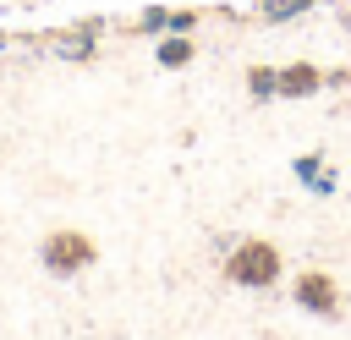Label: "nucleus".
Returning <instances> with one entry per match:
<instances>
[{
  "label": "nucleus",
  "mask_w": 351,
  "mask_h": 340,
  "mask_svg": "<svg viewBox=\"0 0 351 340\" xmlns=\"http://www.w3.org/2000/svg\"><path fill=\"white\" fill-rule=\"evenodd\" d=\"M313 0H258V16L263 22H285V16H296V11H307Z\"/></svg>",
  "instance_id": "7"
},
{
  "label": "nucleus",
  "mask_w": 351,
  "mask_h": 340,
  "mask_svg": "<svg viewBox=\"0 0 351 340\" xmlns=\"http://www.w3.org/2000/svg\"><path fill=\"white\" fill-rule=\"evenodd\" d=\"M38 263H44L55 280H71V274H82V269L99 263V241H93L88 230L60 225V230H49V236L38 241Z\"/></svg>",
  "instance_id": "2"
},
{
  "label": "nucleus",
  "mask_w": 351,
  "mask_h": 340,
  "mask_svg": "<svg viewBox=\"0 0 351 340\" xmlns=\"http://www.w3.org/2000/svg\"><path fill=\"white\" fill-rule=\"evenodd\" d=\"M280 274H285V258H280V247H274V241H263V236L236 241V247H230V258H225V280H230V285H241V291H269Z\"/></svg>",
  "instance_id": "1"
},
{
  "label": "nucleus",
  "mask_w": 351,
  "mask_h": 340,
  "mask_svg": "<svg viewBox=\"0 0 351 340\" xmlns=\"http://www.w3.org/2000/svg\"><path fill=\"white\" fill-rule=\"evenodd\" d=\"M192 55H197V44H192L186 33H170V38L159 44V66H170V71H176V66H186Z\"/></svg>",
  "instance_id": "6"
},
{
  "label": "nucleus",
  "mask_w": 351,
  "mask_h": 340,
  "mask_svg": "<svg viewBox=\"0 0 351 340\" xmlns=\"http://www.w3.org/2000/svg\"><path fill=\"white\" fill-rule=\"evenodd\" d=\"M291 296H296L302 313H318V318H335V313H340V285H335V274H324V269H302Z\"/></svg>",
  "instance_id": "3"
},
{
  "label": "nucleus",
  "mask_w": 351,
  "mask_h": 340,
  "mask_svg": "<svg viewBox=\"0 0 351 340\" xmlns=\"http://www.w3.org/2000/svg\"><path fill=\"white\" fill-rule=\"evenodd\" d=\"M318 88H324V66H313V60L280 66V99H313Z\"/></svg>",
  "instance_id": "4"
},
{
  "label": "nucleus",
  "mask_w": 351,
  "mask_h": 340,
  "mask_svg": "<svg viewBox=\"0 0 351 340\" xmlns=\"http://www.w3.org/2000/svg\"><path fill=\"white\" fill-rule=\"evenodd\" d=\"M0 44H5V33H0Z\"/></svg>",
  "instance_id": "8"
},
{
  "label": "nucleus",
  "mask_w": 351,
  "mask_h": 340,
  "mask_svg": "<svg viewBox=\"0 0 351 340\" xmlns=\"http://www.w3.org/2000/svg\"><path fill=\"white\" fill-rule=\"evenodd\" d=\"M247 93L252 99H280V66H247Z\"/></svg>",
  "instance_id": "5"
}]
</instances>
